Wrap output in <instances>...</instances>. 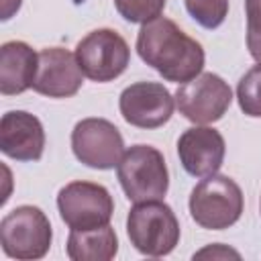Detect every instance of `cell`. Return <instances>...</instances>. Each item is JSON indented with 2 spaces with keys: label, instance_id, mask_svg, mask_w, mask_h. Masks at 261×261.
Returning a JSON list of instances; mask_svg holds the SVG:
<instances>
[{
  "label": "cell",
  "instance_id": "cell-1",
  "mask_svg": "<svg viewBox=\"0 0 261 261\" xmlns=\"http://www.w3.org/2000/svg\"><path fill=\"white\" fill-rule=\"evenodd\" d=\"M137 53L159 75L175 84L194 80L204 67L202 45L165 16H157L141 27Z\"/></svg>",
  "mask_w": 261,
  "mask_h": 261
},
{
  "label": "cell",
  "instance_id": "cell-2",
  "mask_svg": "<svg viewBox=\"0 0 261 261\" xmlns=\"http://www.w3.org/2000/svg\"><path fill=\"white\" fill-rule=\"evenodd\" d=\"M126 234L139 253L163 257L179 243V222L173 210L161 200L137 202L126 216Z\"/></svg>",
  "mask_w": 261,
  "mask_h": 261
},
{
  "label": "cell",
  "instance_id": "cell-3",
  "mask_svg": "<svg viewBox=\"0 0 261 261\" xmlns=\"http://www.w3.org/2000/svg\"><path fill=\"white\" fill-rule=\"evenodd\" d=\"M118 181L130 202L163 200L169 188V173L163 153L151 145H133L116 165Z\"/></svg>",
  "mask_w": 261,
  "mask_h": 261
},
{
  "label": "cell",
  "instance_id": "cell-4",
  "mask_svg": "<svg viewBox=\"0 0 261 261\" xmlns=\"http://www.w3.org/2000/svg\"><path fill=\"white\" fill-rule=\"evenodd\" d=\"M190 214L202 228L222 230L243 214V192L228 175H206L190 194Z\"/></svg>",
  "mask_w": 261,
  "mask_h": 261
},
{
  "label": "cell",
  "instance_id": "cell-5",
  "mask_svg": "<svg viewBox=\"0 0 261 261\" xmlns=\"http://www.w3.org/2000/svg\"><path fill=\"white\" fill-rule=\"evenodd\" d=\"M53 241L51 222L37 206H18L0 222L2 251L20 261H33L47 255Z\"/></svg>",
  "mask_w": 261,
  "mask_h": 261
},
{
  "label": "cell",
  "instance_id": "cell-6",
  "mask_svg": "<svg viewBox=\"0 0 261 261\" xmlns=\"http://www.w3.org/2000/svg\"><path fill=\"white\" fill-rule=\"evenodd\" d=\"M75 59L88 80L104 84L124 73L130 61V49L116 31L96 29L77 43Z\"/></svg>",
  "mask_w": 261,
  "mask_h": 261
},
{
  "label": "cell",
  "instance_id": "cell-7",
  "mask_svg": "<svg viewBox=\"0 0 261 261\" xmlns=\"http://www.w3.org/2000/svg\"><path fill=\"white\" fill-rule=\"evenodd\" d=\"M61 220L71 230H90L110 222L114 202L110 192L94 181H69L57 194Z\"/></svg>",
  "mask_w": 261,
  "mask_h": 261
},
{
  "label": "cell",
  "instance_id": "cell-8",
  "mask_svg": "<svg viewBox=\"0 0 261 261\" xmlns=\"http://www.w3.org/2000/svg\"><path fill=\"white\" fill-rule=\"evenodd\" d=\"M232 102L230 86L216 73L204 71L181 84L175 92V106L196 124H210L224 116Z\"/></svg>",
  "mask_w": 261,
  "mask_h": 261
},
{
  "label": "cell",
  "instance_id": "cell-9",
  "mask_svg": "<svg viewBox=\"0 0 261 261\" xmlns=\"http://www.w3.org/2000/svg\"><path fill=\"white\" fill-rule=\"evenodd\" d=\"M71 149L84 165L92 169H112L124 153V141L110 120L84 118L71 130Z\"/></svg>",
  "mask_w": 261,
  "mask_h": 261
},
{
  "label": "cell",
  "instance_id": "cell-10",
  "mask_svg": "<svg viewBox=\"0 0 261 261\" xmlns=\"http://www.w3.org/2000/svg\"><path fill=\"white\" fill-rule=\"evenodd\" d=\"M118 108L128 124L137 128H157L171 118L175 102L163 84L137 82L122 90Z\"/></svg>",
  "mask_w": 261,
  "mask_h": 261
},
{
  "label": "cell",
  "instance_id": "cell-11",
  "mask_svg": "<svg viewBox=\"0 0 261 261\" xmlns=\"http://www.w3.org/2000/svg\"><path fill=\"white\" fill-rule=\"evenodd\" d=\"M84 84V71L75 53L63 47H47L39 51V67L33 82L37 94L49 98H71Z\"/></svg>",
  "mask_w": 261,
  "mask_h": 261
},
{
  "label": "cell",
  "instance_id": "cell-12",
  "mask_svg": "<svg viewBox=\"0 0 261 261\" xmlns=\"http://www.w3.org/2000/svg\"><path fill=\"white\" fill-rule=\"evenodd\" d=\"M224 137L212 126H192L177 139L179 163L194 177L216 173L224 161Z\"/></svg>",
  "mask_w": 261,
  "mask_h": 261
},
{
  "label": "cell",
  "instance_id": "cell-13",
  "mask_svg": "<svg viewBox=\"0 0 261 261\" xmlns=\"http://www.w3.org/2000/svg\"><path fill=\"white\" fill-rule=\"evenodd\" d=\"M0 149L16 161H39L45 151L41 120L24 110H10L0 120Z\"/></svg>",
  "mask_w": 261,
  "mask_h": 261
},
{
  "label": "cell",
  "instance_id": "cell-14",
  "mask_svg": "<svg viewBox=\"0 0 261 261\" xmlns=\"http://www.w3.org/2000/svg\"><path fill=\"white\" fill-rule=\"evenodd\" d=\"M39 67V53L22 41H8L0 47V92L16 96L33 88Z\"/></svg>",
  "mask_w": 261,
  "mask_h": 261
},
{
  "label": "cell",
  "instance_id": "cell-15",
  "mask_svg": "<svg viewBox=\"0 0 261 261\" xmlns=\"http://www.w3.org/2000/svg\"><path fill=\"white\" fill-rule=\"evenodd\" d=\"M118 253V239L110 224L71 230L67 237V257L71 261H110Z\"/></svg>",
  "mask_w": 261,
  "mask_h": 261
},
{
  "label": "cell",
  "instance_id": "cell-16",
  "mask_svg": "<svg viewBox=\"0 0 261 261\" xmlns=\"http://www.w3.org/2000/svg\"><path fill=\"white\" fill-rule=\"evenodd\" d=\"M237 100L247 116H261V63L251 67L237 86Z\"/></svg>",
  "mask_w": 261,
  "mask_h": 261
},
{
  "label": "cell",
  "instance_id": "cell-17",
  "mask_svg": "<svg viewBox=\"0 0 261 261\" xmlns=\"http://www.w3.org/2000/svg\"><path fill=\"white\" fill-rule=\"evenodd\" d=\"M190 16L204 29H216L228 14V0H184Z\"/></svg>",
  "mask_w": 261,
  "mask_h": 261
},
{
  "label": "cell",
  "instance_id": "cell-18",
  "mask_svg": "<svg viewBox=\"0 0 261 261\" xmlns=\"http://www.w3.org/2000/svg\"><path fill=\"white\" fill-rule=\"evenodd\" d=\"M114 6L124 20L145 24L161 16L165 8V0H114Z\"/></svg>",
  "mask_w": 261,
  "mask_h": 261
},
{
  "label": "cell",
  "instance_id": "cell-19",
  "mask_svg": "<svg viewBox=\"0 0 261 261\" xmlns=\"http://www.w3.org/2000/svg\"><path fill=\"white\" fill-rule=\"evenodd\" d=\"M247 14V49L261 63V0H245Z\"/></svg>",
  "mask_w": 261,
  "mask_h": 261
},
{
  "label": "cell",
  "instance_id": "cell-20",
  "mask_svg": "<svg viewBox=\"0 0 261 261\" xmlns=\"http://www.w3.org/2000/svg\"><path fill=\"white\" fill-rule=\"evenodd\" d=\"M202 257H212V259L214 257H222V259L234 257V259H241V255L237 251H232V249H228L224 245H210V247H206V249H202V251H198L194 255V259H202Z\"/></svg>",
  "mask_w": 261,
  "mask_h": 261
},
{
  "label": "cell",
  "instance_id": "cell-21",
  "mask_svg": "<svg viewBox=\"0 0 261 261\" xmlns=\"http://www.w3.org/2000/svg\"><path fill=\"white\" fill-rule=\"evenodd\" d=\"M20 2H22V0H2V2H0V10H2V12H0V18H2V20H8V18L20 8Z\"/></svg>",
  "mask_w": 261,
  "mask_h": 261
}]
</instances>
